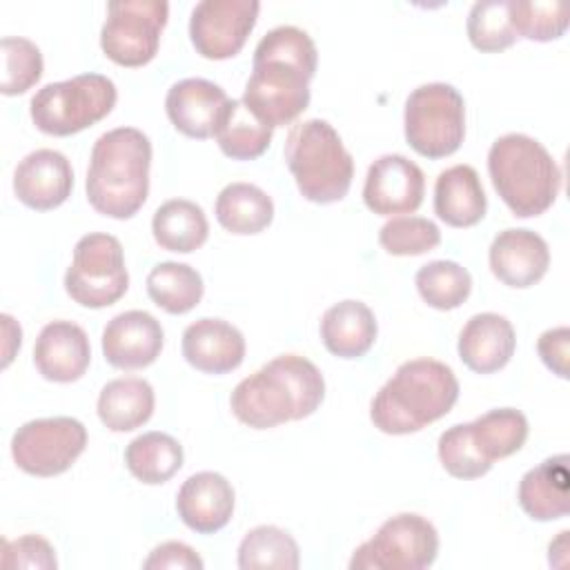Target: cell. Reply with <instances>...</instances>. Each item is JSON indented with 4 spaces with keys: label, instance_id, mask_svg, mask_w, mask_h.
I'll use <instances>...</instances> for the list:
<instances>
[{
    "label": "cell",
    "instance_id": "1",
    "mask_svg": "<svg viewBox=\"0 0 570 570\" xmlns=\"http://www.w3.org/2000/svg\"><path fill=\"white\" fill-rule=\"evenodd\" d=\"M316 62L318 51L307 31L294 24L274 27L254 49L243 105L272 129L289 125L309 105Z\"/></svg>",
    "mask_w": 570,
    "mask_h": 570
},
{
    "label": "cell",
    "instance_id": "2",
    "mask_svg": "<svg viewBox=\"0 0 570 570\" xmlns=\"http://www.w3.org/2000/svg\"><path fill=\"white\" fill-rule=\"evenodd\" d=\"M325 396L321 370L305 356L281 354L254 374L245 376L232 392L234 416L254 430H267L287 421L307 419Z\"/></svg>",
    "mask_w": 570,
    "mask_h": 570
},
{
    "label": "cell",
    "instance_id": "3",
    "mask_svg": "<svg viewBox=\"0 0 570 570\" xmlns=\"http://www.w3.org/2000/svg\"><path fill=\"white\" fill-rule=\"evenodd\" d=\"M151 142L136 127L105 131L91 149L87 200L109 218H131L149 194Z\"/></svg>",
    "mask_w": 570,
    "mask_h": 570
},
{
    "label": "cell",
    "instance_id": "4",
    "mask_svg": "<svg viewBox=\"0 0 570 570\" xmlns=\"http://www.w3.org/2000/svg\"><path fill=\"white\" fill-rule=\"evenodd\" d=\"M459 399V381L436 358H412L396 367L374 394L370 419L385 434H412L445 416Z\"/></svg>",
    "mask_w": 570,
    "mask_h": 570
},
{
    "label": "cell",
    "instance_id": "5",
    "mask_svg": "<svg viewBox=\"0 0 570 570\" xmlns=\"http://www.w3.org/2000/svg\"><path fill=\"white\" fill-rule=\"evenodd\" d=\"M488 171L497 194L519 218L543 214L561 189L559 165L525 134L499 136L488 151Z\"/></svg>",
    "mask_w": 570,
    "mask_h": 570
},
{
    "label": "cell",
    "instance_id": "6",
    "mask_svg": "<svg viewBox=\"0 0 570 570\" xmlns=\"http://www.w3.org/2000/svg\"><path fill=\"white\" fill-rule=\"evenodd\" d=\"M285 163L303 198L330 205L347 196L354 160L338 131L321 118L296 122L285 140Z\"/></svg>",
    "mask_w": 570,
    "mask_h": 570
},
{
    "label": "cell",
    "instance_id": "7",
    "mask_svg": "<svg viewBox=\"0 0 570 570\" xmlns=\"http://www.w3.org/2000/svg\"><path fill=\"white\" fill-rule=\"evenodd\" d=\"M118 91L102 73H80L69 80L40 87L29 114L33 125L49 136H71L102 120L116 105Z\"/></svg>",
    "mask_w": 570,
    "mask_h": 570
},
{
    "label": "cell",
    "instance_id": "8",
    "mask_svg": "<svg viewBox=\"0 0 570 570\" xmlns=\"http://www.w3.org/2000/svg\"><path fill=\"white\" fill-rule=\"evenodd\" d=\"M407 145L425 158L454 154L465 136V102L456 87L428 82L405 100L403 114Z\"/></svg>",
    "mask_w": 570,
    "mask_h": 570
},
{
    "label": "cell",
    "instance_id": "9",
    "mask_svg": "<svg viewBox=\"0 0 570 570\" xmlns=\"http://www.w3.org/2000/svg\"><path fill=\"white\" fill-rule=\"evenodd\" d=\"M129 287L122 245L111 234H85L65 272L67 294L82 307L114 305Z\"/></svg>",
    "mask_w": 570,
    "mask_h": 570
},
{
    "label": "cell",
    "instance_id": "10",
    "mask_svg": "<svg viewBox=\"0 0 570 570\" xmlns=\"http://www.w3.org/2000/svg\"><path fill=\"white\" fill-rule=\"evenodd\" d=\"M436 552V528L421 514L401 512L354 550L350 570H423L434 563Z\"/></svg>",
    "mask_w": 570,
    "mask_h": 570
},
{
    "label": "cell",
    "instance_id": "11",
    "mask_svg": "<svg viewBox=\"0 0 570 570\" xmlns=\"http://www.w3.org/2000/svg\"><path fill=\"white\" fill-rule=\"evenodd\" d=\"M169 4L165 0H116L107 4L100 29V47L109 60L122 67L147 65L160 45Z\"/></svg>",
    "mask_w": 570,
    "mask_h": 570
},
{
    "label": "cell",
    "instance_id": "12",
    "mask_svg": "<svg viewBox=\"0 0 570 570\" xmlns=\"http://www.w3.org/2000/svg\"><path fill=\"white\" fill-rule=\"evenodd\" d=\"M87 448V428L73 416H47L22 423L11 436L16 465L33 476L67 472Z\"/></svg>",
    "mask_w": 570,
    "mask_h": 570
},
{
    "label": "cell",
    "instance_id": "13",
    "mask_svg": "<svg viewBox=\"0 0 570 570\" xmlns=\"http://www.w3.org/2000/svg\"><path fill=\"white\" fill-rule=\"evenodd\" d=\"M258 11L261 2L256 0H203L191 9V45L203 58H232L252 33Z\"/></svg>",
    "mask_w": 570,
    "mask_h": 570
},
{
    "label": "cell",
    "instance_id": "14",
    "mask_svg": "<svg viewBox=\"0 0 570 570\" xmlns=\"http://www.w3.org/2000/svg\"><path fill=\"white\" fill-rule=\"evenodd\" d=\"M425 176L416 163L401 154L379 156L365 176L363 200L379 216L412 214L421 207Z\"/></svg>",
    "mask_w": 570,
    "mask_h": 570
},
{
    "label": "cell",
    "instance_id": "15",
    "mask_svg": "<svg viewBox=\"0 0 570 570\" xmlns=\"http://www.w3.org/2000/svg\"><path fill=\"white\" fill-rule=\"evenodd\" d=\"M165 334L160 321L145 309L116 314L102 330L105 361L118 370H140L151 365L163 350Z\"/></svg>",
    "mask_w": 570,
    "mask_h": 570
},
{
    "label": "cell",
    "instance_id": "16",
    "mask_svg": "<svg viewBox=\"0 0 570 570\" xmlns=\"http://www.w3.org/2000/svg\"><path fill=\"white\" fill-rule=\"evenodd\" d=\"M73 189V169L65 154L36 149L27 154L13 171V191L31 209L47 212L60 207Z\"/></svg>",
    "mask_w": 570,
    "mask_h": 570
},
{
    "label": "cell",
    "instance_id": "17",
    "mask_svg": "<svg viewBox=\"0 0 570 570\" xmlns=\"http://www.w3.org/2000/svg\"><path fill=\"white\" fill-rule=\"evenodd\" d=\"M229 105L223 87L205 78H185L169 87L165 109L171 125L189 138L216 136L220 118Z\"/></svg>",
    "mask_w": 570,
    "mask_h": 570
},
{
    "label": "cell",
    "instance_id": "18",
    "mask_svg": "<svg viewBox=\"0 0 570 570\" xmlns=\"http://www.w3.org/2000/svg\"><path fill=\"white\" fill-rule=\"evenodd\" d=\"M488 261L492 274L503 285L523 289L546 276L550 265V249L537 232L512 227L494 236Z\"/></svg>",
    "mask_w": 570,
    "mask_h": 570
},
{
    "label": "cell",
    "instance_id": "19",
    "mask_svg": "<svg viewBox=\"0 0 570 570\" xmlns=\"http://www.w3.org/2000/svg\"><path fill=\"white\" fill-rule=\"evenodd\" d=\"M176 512L194 532L214 534L232 519L234 488L218 472H196L183 481L176 494Z\"/></svg>",
    "mask_w": 570,
    "mask_h": 570
},
{
    "label": "cell",
    "instance_id": "20",
    "mask_svg": "<svg viewBox=\"0 0 570 570\" xmlns=\"http://www.w3.org/2000/svg\"><path fill=\"white\" fill-rule=\"evenodd\" d=\"M91 361L87 332L73 321L47 323L33 345V363L38 372L53 383L78 381Z\"/></svg>",
    "mask_w": 570,
    "mask_h": 570
},
{
    "label": "cell",
    "instance_id": "21",
    "mask_svg": "<svg viewBox=\"0 0 570 570\" xmlns=\"http://www.w3.org/2000/svg\"><path fill=\"white\" fill-rule=\"evenodd\" d=\"M185 361L205 374H227L245 358V338L238 327L223 318H198L183 332Z\"/></svg>",
    "mask_w": 570,
    "mask_h": 570
},
{
    "label": "cell",
    "instance_id": "22",
    "mask_svg": "<svg viewBox=\"0 0 570 570\" xmlns=\"http://www.w3.org/2000/svg\"><path fill=\"white\" fill-rule=\"evenodd\" d=\"M517 347L512 323L494 312L470 316L459 334V358L476 374H492L508 365Z\"/></svg>",
    "mask_w": 570,
    "mask_h": 570
},
{
    "label": "cell",
    "instance_id": "23",
    "mask_svg": "<svg viewBox=\"0 0 570 570\" xmlns=\"http://www.w3.org/2000/svg\"><path fill=\"white\" fill-rule=\"evenodd\" d=\"M568 454H554L530 468L519 481V505L534 521H554L568 514L570 499Z\"/></svg>",
    "mask_w": 570,
    "mask_h": 570
},
{
    "label": "cell",
    "instance_id": "24",
    "mask_svg": "<svg viewBox=\"0 0 570 570\" xmlns=\"http://www.w3.org/2000/svg\"><path fill=\"white\" fill-rule=\"evenodd\" d=\"M488 209L481 178L472 165H452L436 176L434 212L450 227H472Z\"/></svg>",
    "mask_w": 570,
    "mask_h": 570
},
{
    "label": "cell",
    "instance_id": "25",
    "mask_svg": "<svg viewBox=\"0 0 570 570\" xmlns=\"http://www.w3.org/2000/svg\"><path fill=\"white\" fill-rule=\"evenodd\" d=\"M374 312L354 298H345L325 309L321 318V341L338 358H361L376 341Z\"/></svg>",
    "mask_w": 570,
    "mask_h": 570
},
{
    "label": "cell",
    "instance_id": "26",
    "mask_svg": "<svg viewBox=\"0 0 570 570\" xmlns=\"http://www.w3.org/2000/svg\"><path fill=\"white\" fill-rule=\"evenodd\" d=\"M154 387L138 376L109 381L98 396V416L111 432H131L154 414Z\"/></svg>",
    "mask_w": 570,
    "mask_h": 570
},
{
    "label": "cell",
    "instance_id": "27",
    "mask_svg": "<svg viewBox=\"0 0 570 570\" xmlns=\"http://www.w3.org/2000/svg\"><path fill=\"white\" fill-rule=\"evenodd\" d=\"M151 232L163 249L189 254L207 240L209 225L200 205L185 198H171L154 212Z\"/></svg>",
    "mask_w": 570,
    "mask_h": 570
},
{
    "label": "cell",
    "instance_id": "28",
    "mask_svg": "<svg viewBox=\"0 0 570 570\" xmlns=\"http://www.w3.org/2000/svg\"><path fill=\"white\" fill-rule=\"evenodd\" d=\"M274 218L272 198L252 183H229L216 196V220L232 234H258Z\"/></svg>",
    "mask_w": 570,
    "mask_h": 570
},
{
    "label": "cell",
    "instance_id": "29",
    "mask_svg": "<svg viewBox=\"0 0 570 570\" xmlns=\"http://www.w3.org/2000/svg\"><path fill=\"white\" fill-rule=\"evenodd\" d=\"M127 470L147 485L169 481L183 465V445L165 432H145L125 450Z\"/></svg>",
    "mask_w": 570,
    "mask_h": 570
},
{
    "label": "cell",
    "instance_id": "30",
    "mask_svg": "<svg viewBox=\"0 0 570 570\" xmlns=\"http://www.w3.org/2000/svg\"><path fill=\"white\" fill-rule=\"evenodd\" d=\"M203 292V276L187 263L165 261L147 274V294L167 314H187L200 303Z\"/></svg>",
    "mask_w": 570,
    "mask_h": 570
},
{
    "label": "cell",
    "instance_id": "31",
    "mask_svg": "<svg viewBox=\"0 0 570 570\" xmlns=\"http://www.w3.org/2000/svg\"><path fill=\"white\" fill-rule=\"evenodd\" d=\"M272 127L261 122L243 100H229L216 129L218 147L234 160H254L265 154L272 140Z\"/></svg>",
    "mask_w": 570,
    "mask_h": 570
},
{
    "label": "cell",
    "instance_id": "32",
    "mask_svg": "<svg viewBox=\"0 0 570 570\" xmlns=\"http://www.w3.org/2000/svg\"><path fill=\"white\" fill-rule=\"evenodd\" d=\"M481 456L490 463L519 452L528 439V419L514 407H497L470 423Z\"/></svg>",
    "mask_w": 570,
    "mask_h": 570
},
{
    "label": "cell",
    "instance_id": "33",
    "mask_svg": "<svg viewBox=\"0 0 570 570\" xmlns=\"http://www.w3.org/2000/svg\"><path fill=\"white\" fill-rule=\"evenodd\" d=\"M298 566V543L276 525L252 528L238 546V568L243 570H296Z\"/></svg>",
    "mask_w": 570,
    "mask_h": 570
},
{
    "label": "cell",
    "instance_id": "34",
    "mask_svg": "<svg viewBox=\"0 0 570 570\" xmlns=\"http://www.w3.org/2000/svg\"><path fill=\"white\" fill-rule=\"evenodd\" d=\"M421 298L434 309H456L472 292L470 272L454 261H432L414 276Z\"/></svg>",
    "mask_w": 570,
    "mask_h": 570
},
{
    "label": "cell",
    "instance_id": "35",
    "mask_svg": "<svg viewBox=\"0 0 570 570\" xmlns=\"http://www.w3.org/2000/svg\"><path fill=\"white\" fill-rule=\"evenodd\" d=\"M508 16L517 38L548 42L561 38L568 29V7L561 2L508 0Z\"/></svg>",
    "mask_w": 570,
    "mask_h": 570
},
{
    "label": "cell",
    "instance_id": "36",
    "mask_svg": "<svg viewBox=\"0 0 570 570\" xmlns=\"http://www.w3.org/2000/svg\"><path fill=\"white\" fill-rule=\"evenodd\" d=\"M468 38L479 51H503L517 42L510 24L508 0L474 2L468 13Z\"/></svg>",
    "mask_w": 570,
    "mask_h": 570
},
{
    "label": "cell",
    "instance_id": "37",
    "mask_svg": "<svg viewBox=\"0 0 570 570\" xmlns=\"http://www.w3.org/2000/svg\"><path fill=\"white\" fill-rule=\"evenodd\" d=\"M2 94L4 96H18L31 89L45 69L42 53L36 42L20 38V36H4L2 42Z\"/></svg>",
    "mask_w": 570,
    "mask_h": 570
},
{
    "label": "cell",
    "instance_id": "38",
    "mask_svg": "<svg viewBox=\"0 0 570 570\" xmlns=\"http://www.w3.org/2000/svg\"><path fill=\"white\" fill-rule=\"evenodd\" d=\"M379 243L392 256H419L441 243V232L430 218L396 216L381 227Z\"/></svg>",
    "mask_w": 570,
    "mask_h": 570
},
{
    "label": "cell",
    "instance_id": "39",
    "mask_svg": "<svg viewBox=\"0 0 570 570\" xmlns=\"http://www.w3.org/2000/svg\"><path fill=\"white\" fill-rule=\"evenodd\" d=\"M439 461L454 479H479L492 468L476 450L470 423H456L439 436Z\"/></svg>",
    "mask_w": 570,
    "mask_h": 570
},
{
    "label": "cell",
    "instance_id": "40",
    "mask_svg": "<svg viewBox=\"0 0 570 570\" xmlns=\"http://www.w3.org/2000/svg\"><path fill=\"white\" fill-rule=\"evenodd\" d=\"M2 568H42L53 570L58 566L56 550L40 534H24L13 541H2Z\"/></svg>",
    "mask_w": 570,
    "mask_h": 570
},
{
    "label": "cell",
    "instance_id": "41",
    "mask_svg": "<svg viewBox=\"0 0 570 570\" xmlns=\"http://www.w3.org/2000/svg\"><path fill=\"white\" fill-rule=\"evenodd\" d=\"M203 559L183 541H165L145 559V570H203Z\"/></svg>",
    "mask_w": 570,
    "mask_h": 570
},
{
    "label": "cell",
    "instance_id": "42",
    "mask_svg": "<svg viewBox=\"0 0 570 570\" xmlns=\"http://www.w3.org/2000/svg\"><path fill=\"white\" fill-rule=\"evenodd\" d=\"M537 352L548 370L557 376H568V352H570V330L566 325L546 330L537 341Z\"/></svg>",
    "mask_w": 570,
    "mask_h": 570
}]
</instances>
